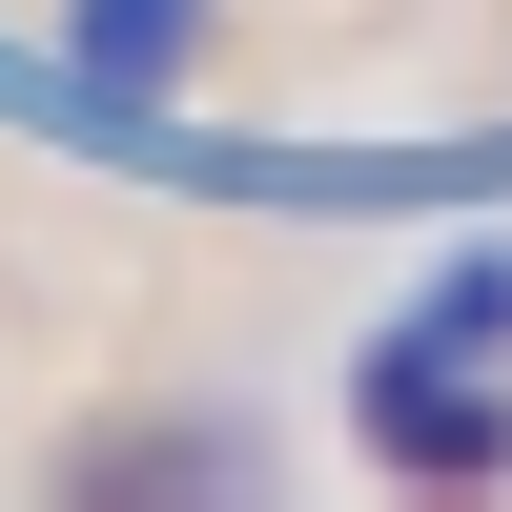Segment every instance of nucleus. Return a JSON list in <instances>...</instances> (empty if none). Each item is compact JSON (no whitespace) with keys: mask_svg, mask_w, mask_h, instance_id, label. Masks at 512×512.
Listing matches in <instances>:
<instances>
[{"mask_svg":"<svg viewBox=\"0 0 512 512\" xmlns=\"http://www.w3.org/2000/svg\"><path fill=\"white\" fill-rule=\"evenodd\" d=\"M369 451H390L410 492H492L512 472V390L472 349H431V328H390V349H369Z\"/></svg>","mask_w":512,"mask_h":512,"instance_id":"1","label":"nucleus"},{"mask_svg":"<svg viewBox=\"0 0 512 512\" xmlns=\"http://www.w3.org/2000/svg\"><path fill=\"white\" fill-rule=\"evenodd\" d=\"M410 328H431V349H472V369H492V349H512V267L472 246V267H451V287H431V308H410Z\"/></svg>","mask_w":512,"mask_h":512,"instance_id":"2","label":"nucleus"}]
</instances>
